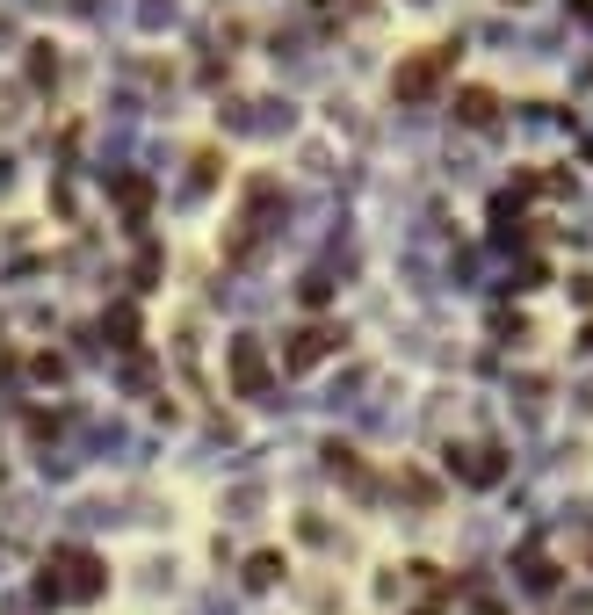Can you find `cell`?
I'll return each mask as SVG.
<instances>
[{"instance_id":"1","label":"cell","mask_w":593,"mask_h":615,"mask_svg":"<svg viewBox=\"0 0 593 615\" xmlns=\"http://www.w3.org/2000/svg\"><path fill=\"white\" fill-rule=\"evenodd\" d=\"M37 594H44L51 608H87V601L109 594V565H102L87 543H66V550H51V558H44Z\"/></svg>"},{"instance_id":"2","label":"cell","mask_w":593,"mask_h":615,"mask_svg":"<svg viewBox=\"0 0 593 615\" xmlns=\"http://www.w3.org/2000/svg\"><path fill=\"white\" fill-rule=\"evenodd\" d=\"M449 73H456V44H427L413 66H398V73H391V95H398V102H427Z\"/></svg>"},{"instance_id":"3","label":"cell","mask_w":593,"mask_h":615,"mask_svg":"<svg viewBox=\"0 0 593 615\" xmlns=\"http://www.w3.org/2000/svg\"><path fill=\"white\" fill-rule=\"evenodd\" d=\"M225 362H232V384H239V398H268L275 369H268V348H261V341H232V348H225Z\"/></svg>"},{"instance_id":"4","label":"cell","mask_w":593,"mask_h":615,"mask_svg":"<svg viewBox=\"0 0 593 615\" xmlns=\"http://www.w3.org/2000/svg\"><path fill=\"white\" fill-rule=\"evenodd\" d=\"M449 471H456L463 485H499V478H507V456H499L492 442H478V449H449Z\"/></svg>"},{"instance_id":"5","label":"cell","mask_w":593,"mask_h":615,"mask_svg":"<svg viewBox=\"0 0 593 615\" xmlns=\"http://www.w3.org/2000/svg\"><path fill=\"white\" fill-rule=\"evenodd\" d=\"M333 348H340V333H333V326H304V333H290L283 369H311V362H326Z\"/></svg>"},{"instance_id":"6","label":"cell","mask_w":593,"mask_h":615,"mask_svg":"<svg viewBox=\"0 0 593 615\" xmlns=\"http://www.w3.org/2000/svg\"><path fill=\"white\" fill-rule=\"evenodd\" d=\"M456 116L471 123V131H492V123H499V95H492V87H463V95H456Z\"/></svg>"},{"instance_id":"7","label":"cell","mask_w":593,"mask_h":615,"mask_svg":"<svg viewBox=\"0 0 593 615\" xmlns=\"http://www.w3.org/2000/svg\"><path fill=\"white\" fill-rule=\"evenodd\" d=\"M275 579H283V558H275V550H254V558H246V587H275Z\"/></svg>"},{"instance_id":"8","label":"cell","mask_w":593,"mask_h":615,"mask_svg":"<svg viewBox=\"0 0 593 615\" xmlns=\"http://www.w3.org/2000/svg\"><path fill=\"white\" fill-rule=\"evenodd\" d=\"M398 485H405V500H420V507L442 500V492H434V478H420V471H398Z\"/></svg>"},{"instance_id":"9","label":"cell","mask_w":593,"mask_h":615,"mask_svg":"<svg viewBox=\"0 0 593 615\" xmlns=\"http://www.w3.org/2000/svg\"><path fill=\"white\" fill-rule=\"evenodd\" d=\"M116 196H123V210H131V218H145V203H152L145 181H116Z\"/></svg>"},{"instance_id":"10","label":"cell","mask_w":593,"mask_h":615,"mask_svg":"<svg viewBox=\"0 0 593 615\" xmlns=\"http://www.w3.org/2000/svg\"><path fill=\"white\" fill-rule=\"evenodd\" d=\"M528 587L550 594V587H557V565H550V558H528Z\"/></svg>"},{"instance_id":"11","label":"cell","mask_w":593,"mask_h":615,"mask_svg":"<svg viewBox=\"0 0 593 615\" xmlns=\"http://www.w3.org/2000/svg\"><path fill=\"white\" fill-rule=\"evenodd\" d=\"M471 615H507V608H499V601H478V608H471Z\"/></svg>"},{"instance_id":"12","label":"cell","mask_w":593,"mask_h":615,"mask_svg":"<svg viewBox=\"0 0 593 615\" xmlns=\"http://www.w3.org/2000/svg\"><path fill=\"white\" fill-rule=\"evenodd\" d=\"M420 615H442V608H420Z\"/></svg>"}]
</instances>
